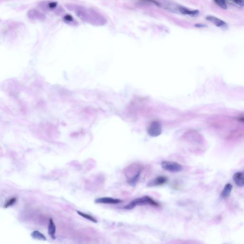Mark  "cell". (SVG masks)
I'll use <instances>...</instances> for the list:
<instances>
[{
    "label": "cell",
    "mask_w": 244,
    "mask_h": 244,
    "mask_svg": "<svg viewBox=\"0 0 244 244\" xmlns=\"http://www.w3.org/2000/svg\"><path fill=\"white\" fill-rule=\"evenodd\" d=\"M67 8L72 11L80 19L90 23H95L97 14L92 10L78 5H68Z\"/></svg>",
    "instance_id": "obj_1"
},
{
    "label": "cell",
    "mask_w": 244,
    "mask_h": 244,
    "mask_svg": "<svg viewBox=\"0 0 244 244\" xmlns=\"http://www.w3.org/2000/svg\"><path fill=\"white\" fill-rule=\"evenodd\" d=\"M235 184L239 187L244 186V176H241L235 182Z\"/></svg>",
    "instance_id": "obj_17"
},
{
    "label": "cell",
    "mask_w": 244,
    "mask_h": 244,
    "mask_svg": "<svg viewBox=\"0 0 244 244\" xmlns=\"http://www.w3.org/2000/svg\"><path fill=\"white\" fill-rule=\"evenodd\" d=\"M150 205L154 207H159L160 204L149 196H144L141 198L135 199L129 204L125 206L124 208L126 210H132L137 206Z\"/></svg>",
    "instance_id": "obj_2"
},
{
    "label": "cell",
    "mask_w": 244,
    "mask_h": 244,
    "mask_svg": "<svg viewBox=\"0 0 244 244\" xmlns=\"http://www.w3.org/2000/svg\"><path fill=\"white\" fill-rule=\"evenodd\" d=\"M141 1H142L143 2H146V3L153 4H154V5H155L157 6H159V7L160 6V4L159 3H158L156 1H155V0H141Z\"/></svg>",
    "instance_id": "obj_21"
},
{
    "label": "cell",
    "mask_w": 244,
    "mask_h": 244,
    "mask_svg": "<svg viewBox=\"0 0 244 244\" xmlns=\"http://www.w3.org/2000/svg\"><path fill=\"white\" fill-rule=\"evenodd\" d=\"M243 176V174L241 172H237L234 174V175L233 176V179L234 182L236 181L237 179H238L239 178H240L241 176Z\"/></svg>",
    "instance_id": "obj_20"
},
{
    "label": "cell",
    "mask_w": 244,
    "mask_h": 244,
    "mask_svg": "<svg viewBox=\"0 0 244 244\" xmlns=\"http://www.w3.org/2000/svg\"><path fill=\"white\" fill-rule=\"evenodd\" d=\"M35 15V16L32 18V19H40L41 18V17H42V16L43 15L42 14H41L40 12H39V11H37V10H30L29 13H28V16L30 17V18L31 19L32 17L34 16Z\"/></svg>",
    "instance_id": "obj_13"
},
{
    "label": "cell",
    "mask_w": 244,
    "mask_h": 244,
    "mask_svg": "<svg viewBox=\"0 0 244 244\" xmlns=\"http://www.w3.org/2000/svg\"><path fill=\"white\" fill-rule=\"evenodd\" d=\"M215 3L223 9H226L227 6L224 0H217Z\"/></svg>",
    "instance_id": "obj_16"
},
{
    "label": "cell",
    "mask_w": 244,
    "mask_h": 244,
    "mask_svg": "<svg viewBox=\"0 0 244 244\" xmlns=\"http://www.w3.org/2000/svg\"><path fill=\"white\" fill-rule=\"evenodd\" d=\"M55 232H56L55 225L53 221V220L52 218H50L49 219V226H48V234L53 239H55L56 238L55 235Z\"/></svg>",
    "instance_id": "obj_10"
},
{
    "label": "cell",
    "mask_w": 244,
    "mask_h": 244,
    "mask_svg": "<svg viewBox=\"0 0 244 244\" xmlns=\"http://www.w3.org/2000/svg\"><path fill=\"white\" fill-rule=\"evenodd\" d=\"M234 2L240 6H244V0H234Z\"/></svg>",
    "instance_id": "obj_22"
},
{
    "label": "cell",
    "mask_w": 244,
    "mask_h": 244,
    "mask_svg": "<svg viewBox=\"0 0 244 244\" xmlns=\"http://www.w3.org/2000/svg\"><path fill=\"white\" fill-rule=\"evenodd\" d=\"M161 167L164 170L172 173H178L183 170V166L173 161H163Z\"/></svg>",
    "instance_id": "obj_3"
},
{
    "label": "cell",
    "mask_w": 244,
    "mask_h": 244,
    "mask_svg": "<svg viewBox=\"0 0 244 244\" xmlns=\"http://www.w3.org/2000/svg\"><path fill=\"white\" fill-rule=\"evenodd\" d=\"M216 1H217V0H214V1H215V2H216Z\"/></svg>",
    "instance_id": "obj_24"
},
{
    "label": "cell",
    "mask_w": 244,
    "mask_h": 244,
    "mask_svg": "<svg viewBox=\"0 0 244 244\" xmlns=\"http://www.w3.org/2000/svg\"><path fill=\"white\" fill-rule=\"evenodd\" d=\"M77 213L78 215H79L80 216H81L83 217V218H86L92 222H93L94 223H97V220L95 219L94 217H93L92 216L89 215H87V214H86L85 213H82L80 211H77Z\"/></svg>",
    "instance_id": "obj_14"
},
{
    "label": "cell",
    "mask_w": 244,
    "mask_h": 244,
    "mask_svg": "<svg viewBox=\"0 0 244 244\" xmlns=\"http://www.w3.org/2000/svg\"><path fill=\"white\" fill-rule=\"evenodd\" d=\"M177 9L178 11L182 14L184 15H188L191 16H196L199 13V11L198 10H190L185 7L181 6H178Z\"/></svg>",
    "instance_id": "obj_9"
},
{
    "label": "cell",
    "mask_w": 244,
    "mask_h": 244,
    "mask_svg": "<svg viewBox=\"0 0 244 244\" xmlns=\"http://www.w3.org/2000/svg\"><path fill=\"white\" fill-rule=\"evenodd\" d=\"M64 20L66 23H71L74 22V18L70 14H67L65 15L64 17Z\"/></svg>",
    "instance_id": "obj_18"
},
{
    "label": "cell",
    "mask_w": 244,
    "mask_h": 244,
    "mask_svg": "<svg viewBox=\"0 0 244 244\" xmlns=\"http://www.w3.org/2000/svg\"><path fill=\"white\" fill-rule=\"evenodd\" d=\"M195 26L197 28H204V27H207V26L206 25L204 24H201V23H197L196 24H195Z\"/></svg>",
    "instance_id": "obj_23"
},
{
    "label": "cell",
    "mask_w": 244,
    "mask_h": 244,
    "mask_svg": "<svg viewBox=\"0 0 244 244\" xmlns=\"http://www.w3.org/2000/svg\"><path fill=\"white\" fill-rule=\"evenodd\" d=\"M206 19L207 20L212 23L217 27L222 28L225 29L228 28V25L226 23L215 16L211 15L207 16Z\"/></svg>",
    "instance_id": "obj_6"
},
{
    "label": "cell",
    "mask_w": 244,
    "mask_h": 244,
    "mask_svg": "<svg viewBox=\"0 0 244 244\" xmlns=\"http://www.w3.org/2000/svg\"><path fill=\"white\" fill-rule=\"evenodd\" d=\"M57 6V3L54 2H51L48 4V8L50 10H53L55 9Z\"/></svg>",
    "instance_id": "obj_19"
},
{
    "label": "cell",
    "mask_w": 244,
    "mask_h": 244,
    "mask_svg": "<svg viewBox=\"0 0 244 244\" xmlns=\"http://www.w3.org/2000/svg\"><path fill=\"white\" fill-rule=\"evenodd\" d=\"M122 201L119 199L105 197L97 198L95 200L94 202L96 204H117L121 203Z\"/></svg>",
    "instance_id": "obj_7"
},
{
    "label": "cell",
    "mask_w": 244,
    "mask_h": 244,
    "mask_svg": "<svg viewBox=\"0 0 244 244\" xmlns=\"http://www.w3.org/2000/svg\"><path fill=\"white\" fill-rule=\"evenodd\" d=\"M168 179L167 177L161 175L149 181L146 185L148 187H154L164 185L167 183Z\"/></svg>",
    "instance_id": "obj_5"
},
{
    "label": "cell",
    "mask_w": 244,
    "mask_h": 244,
    "mask_svg": "<svg viewBox=\"0 0 244 244\" xmlns=\"http://www.w3.org/2000/svg\"><path fill=\"white\" fill-rule=\"evenodd\" d=\"M232 188L233 185L231 184H226L221 193V197L224 199L228 198L230 196Z\"/></svg>",
    "instance_id": "obj_11"
},
{
    "label": "cell",
    "mask_w": 244,
    "mask_h": 244,
    "mask_svg": "<svg viewBox=\"0 0 244 244\" xmlns=\"http://www.w3.org/2000/svg\"><path fill=\"white\" fill-rule=\"evenodd\" d=\"M17 199L16 198H11L10 199H9L8 201H7L4 206L5 208H7L9 207H11L13 206L14 204H15L16 202Z\"/></svg>",
    "instance_id": "obj_15"
},
{
    "label": "cell",
    "mask_w": 244,
    "mask_h": 244,
    "mask_svg": "<svg viewBox=\"0 0 244 244\" xmlns=\"http://www.w3.org/2000/svg\"><path fill=\"white\" fill-rule=\"evenodd\" d=\"M147 132L148 134L152 137H156L159 136L162 132L161 123L157 121L152 122L147 129Z\"/></svg>",
    "instance_id": "obj_4"
},
{
    "label": "cell",
    "mask_w": 244,
    "mask_h": 244,
    "mask_svg": "<svg viewBox=\"0 0 244 244\" xmlns=\"http://www.w3.org/2000/svg\"><path fill=\"white\" fill-rule=\"evenodd\" d=\"M31 236L34 239L43 241H45L46 240V238L45 235L37 230L33 231L31 234Z\"/></svg>",
    "instance_id": "obj_12"
},
{
    "label": "cell",
    "mask_w": 244,
    "mask_h": 244,
    "mask_svg": "<svg viewBox=\"0 0 244 244\" xmlns=\"http://www.w3.org/2000/svg\"><path fill=\"white\" fill-rule=\"evenodd\" d=\"M142 167H140L138 169H137L136 171H135V174L133 175L132 177L127 179V183L131 186H135L137 184L138 181L139 180L141 174L142 172Z\"/></svg>",
    "instance_id": "obj_8"
}]
</instances>
